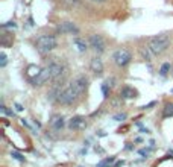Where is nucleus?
<instances>
[{
  "mask_svg": "<svg viewBox=\"0 0 173 167\" xmlns=\"http://www.w3.org/2000/svg\"><path fill=\"white\" fill-rule=\"evenodd\" d=\"M169 44H170V36L166 35V34L155 35V36L149 38V41H147V47L153 52L155 56L164 53L167 50V47H169Z\"/></svg>",
  "mask_w": 173,
  "mask_h": 167,
  "instance_id": "nucleus-1",
  "label": "nucleus"
},
{
  "mask_svg": "<svg viewBox=\"0 0 173 167\" xmlns=\"http://www.w3.org/2000/svg\"><path fill=\"white\" fill-rule=\"evenodd\" d=\"M81 96H82V93L79 91V90L70 82L67 87L62 88V91H61V94H59V97H58V104L65 105V106L73 105Z\"/></svg>",
  "mask_w": 173,
  "mask_h": 167,
  "instance_id": "nucleus-2",
  "label": "nucleus"
},
{
  "mask_svg": "<svg viewBox=\"0 0 173 167\" xmlns=\"http://www.w3.org/2000/svg\"><path fill=\"white\" fill-rule=\"evenodd\" d=\"M35 47L39 53H49L58 47V40L55 35H41L36 38Z\"/></svg>",
  "mask_w": 173,
  "mask_h": 167,
  "instance_id": "nucleus-3",
  "label": "nucleus"
},
{
  "mask_svg": "<svg viewBox=\"0 0 173 167\" xmlns=\"http://www.w3.org/2000/svg\"><path fill=\"white\" fill-rule=\"evenodd\" d=\"M112 61L117 67H126L132 61V55L128 49H117L112 53Z\"/></svg>",
  "mask_w": 173,
  "mask_h": 167,
  "instance_id": "nucleus-4",
  "label": "nucleus"
},
{
  "mask_svg": "<svg viewBox=\"0 0 173 167\" xmlns=\"http://www.w3.org/2000/svg\"><path fill=\"white\" fill-rule=\"evenodd\" d=\"M49 81H52V70H50V67L47 66V67H44V69H41V71H39L35 78H32L31 79V84L32 85H44V84H47Z\"/></svg>",
  "mask_w": 173,
  "mask_h": 167,
  "instance_id": "nucleus-5",
  "label": "nucleus"
},
{
  "mask_svg": "<svg viewBox=\"0 0 173 167\" xmlns=\"http://www.w3.org/2000/svg\"><path fill=\"white\" fill-rule=\"evenodd\" d=\"M67 126L70 131H84L88 126V122L84 115H74L67 122Z\"/></svg>",
  "mask_w": 173,
  "mask_h": 167,
  "instance_id": "nucleus-6",
  "label": "nucleus"
},
{
  "mask_svg": "<svg viewBox=\"0 0 173 167\" xmlns=\"http://www.w3.org/2000/svg\"><path fill=\"white\" fill-rule=\"evenodd\" d=\"M56 34L61 35H77L79 34V28L72 21H62L56 26Z\"/></svg>",
  "mask_w": 173,
  "mask_h": 167,
  "instance_id": "nucleus-7",
  "label": "nucleus"
},
{
  "mask_svg": "<svg viewBox=\"0 0 173 167\" xmlns=\"http://www.w3.org/2000/svg\"><path fill=\"white\" fill-rule=\"evenodd\" d=\"M88 43H90V47L94 50L96 53H103L105 52V40L102 38V35H97V34L91 35Z\"/></svg>",
  "mask_w": 173,
  "mask_h": 167,
  "instance_id": "nucleus-8",
  "label": "nucleus"
},
{
  "mask_svg": "<svg viewBox=\"0 0 173 167\" xmlns=\"http://www.w3.org/2000/svg\"><path fill=\"white\" fill-rule=\"evenodd\" d=\"M49 126L52 128L53 131H62L64 128H65V119L62 117L61 114H53L50 120H49Z\"/></svg>",
  "mask_w": 173,
  "mask_h": 167,
  "instance_id": "nucleus-9",
  "label": "nucleus"
},
{
  "mask_svg": "<svg viewBox=\"0 0 173 167\" xmlns=\"http://www.w3.org/2000/svg\"><path fill=\"white\" fill-rule=\"evenodd\" d=\"M135 97H138V91L135 88H132L129 85L122 87V90H120V99L122 100H129V99H135Z\"/></svg>",
  "mask_w": 173,
  "mask_h": 167,
  "instance_id": "nucleus-10",
  "label": "nucleus"
},
{
  "mask_svg": "<svg viewBox=\"0 0 173 167\" xmlns=\"http://www.w3.org/2000/svg\"><path fill=\"white\" fill-rule=\"evenodd\" d=\"M90 70L96 76H102V73H103V62H102V59L97 58V56L93 58L91 62H90Z\"/></svg>",
  "mask_w": 173,
  "mask_h": 167,
  "instance_id": "nucleus-11",
  "label": "nucleus"
},
{
  "mask_svg": "<svg viewBox=\"0 0 173 167\" xmlns=\"http://www.w3.org/2000/svg\"><path fill=\"white\" fill-rule=\"evenodd\" d=\"M73 44L76 46V49L79 50V52H87L90 43H87L85 40H82V38H74V40H73Z\"/></svg>",
  "mask_w": 173,
  "mask_h": 167,
  "instance_id": "nucleus-12",
  "label": "nucleus"
},
{
  "mask_svg": "<svg viewBox=\"0 0 173 167\" xmlns=\"http://www.w3.org/2000/svg\"><path fill=\"white\" fill-rule=\"evenodd\" d=\"M140 53H141V58L144 59V61H152L153 58H155V55H153V52L147 47V46H144V47H141V50H140Z\"/></svg>",
  "mask_w": 173,
  "mask_h": 167,
  "instance_id": "nucleus-13",
  "label": "nucleus"
},
{
  "mask_svg": "<svg viewBox=\"0 0 173 167\" xmlns=\"http://www.w3.org/2000/svg\"><path fill=\"white\" fill-rule=\"evenodd\" d=\"M173 117V102H167L163 108V119H170Z\"/></svg>",
  "mask_w": 173,
  "mask_h": 167,
  "instance_id": "nucleus-14",
  "label": "nucleus"
},
{
  "mask_svg": "<svg viewBox=\"0 0 173 167\" xmlns=\"http://www.w3.org/2000/svg\"><path fill=\"white\" fill-rule=\"evenodd\" d=\"M114 161H115V157H106V158H103L102 161H99L96 167H111V164H112Z\"/></svg>",
  "mask_w": 173,
  "mask_h": 167,
  "instance_id": "nucleus-15",
  "label": "nucleus"
},
{
  "mask_svg": "<svg viewBox=\"0 0 173 167\" xmlns=\"http://www.w3.org/2000/svg\"><path fill=\"white\" fill-rule=\"evenodd\" d=\"M39 71H41V69H39L38 66H29V67H28V74L31 76V79L35 78V76H36Z\"/></svg>",
  "mask_w": 173,
  "mask_h": 167,
  "instance_id": "nucleus-16",
  "label": "nucleus"
},
{
  "mask_svg": "<svg viewBox=\"0 0 173 167\" xmlns=\"http://www.w3.org/2000/svg\"><path fill=\"white\" fill-rule=\"evenodd\" d=\"M170 69H172V67H170V62H164L163 66H161V69H159V74L164 78V76H167V74L170 73Z\"/></svg>",
  "mask_w": 173,
  "mask_h": 167,
  "instance_id": "nucleus-17",
  "label": "nucleus"
},
{
  "mask_svg": "<svg viewBox=\"0 0 173 167\" xmlns=\"http://www.w3.org/2000/svg\"><path fill=\"white\" fill-rule=\"evenodd\" d=\"M0 111H2L3 114H6V115H9V117H14V115H15V112L12 111V109H9V108L3 104V102H2V105H0Z\"/></svg>",
  "mask_w": 173,
  "mask_h": 167,
  "instance_id": "nucleus-18",
  "label": "nucleus"
},
{
  "mask_svg": "<svg viewBox=\"0 0 173 167\" xmlns=\"http://www.w3.org/2000/svg\"><path fill=\"white\" fill-rule=\"evenodd\" d=\"M11 157L14 158L15 161H18V163H24V161H26V158L21 155L20 152H17V150H12V152H11Z\"/></svg>",
  "mask_w": 173,
  "mask_h": 167,
  "instance_id": "nucleus-19",
  "label": "nucleus"
},
{
  "mask_svg": "<svg viewBox=\"0 0 173 167\" xmlns=\"http://www.w3.org/2000/svg\"><path fill=\"white\" fill-rule=\"evenodd\" d=\"M109 91H111V87L106 84V82H103L102 84V93H103V99H108L109 97Z\"/></svg>",
  "mask_w": 173,
  "mask_h": 167,
  "instance_id": "nucleus-20",
  "label": "nucleus"
},
{
  "mask_svg": "<svg viewBox=\"0 0 173 167\" xmlns=\"http://www.w3.org/2000/svg\"><path fill=\"white\" fill-rule=\"evenodd\" d=\"M152 150H153V147H147V149H140V150H138V153H140L141 157H144V158H146V157H149V155H150V152H152Z\"/></svg>",
  "mask_w": 173,
  "mask_h": 167,
  "instance_id": "nucleus-21",
  "label": "nucleus"
},
{
  "mask_svg": "<svg viewBox=\"0 0 173 167\" xmlns=\"http://www.w3.org/2000/svg\"><path fill=\"white\" fill-rule=\"evenodd\" d=\"M112 119H114L115 122H123V120L126 119V114H125V112H118V114H115V115H114Z\"/></svg>",
  "mask_w": 173,
  "mask_h": 167,
  "instance_id": "nucleus-22",
  "label": "nucleus"
},
{
  "mask_svg": "<svg viewBox=\"0 0 173 167\" xmlns=\"http://www.w3.org/2000/svg\"><path fill=\"white\" fill-rule=\"evenodd\" d=\"M6 62H8V58H6V55L2 52V53H0V67H5Z\"/></svg>",
  "mask_w": 173,
  "mask_h": 167,
  "instance_id": "nucleus-23",
  "label": "nucleus"
},
{
  "mask_svg": "<svg viewBox=\"0 0 173 167\" xmlns=\"http://www.w3.org/2000/svg\"><path fill=\"white\" fill-rule=\"evenodd\" d=\"M21 125H23L24 128H28V129H29V131H32V132H35V129H34V128H32V126H31V125L28 123V120H24V119H21Z\"/></svg>",
  "mask_w": 173,
  "mask_h": 167,
  "instance_id": "nucleus-24",
  "label": "nucleus"
},
{
  "mask_svg": "<svg viewBox=\"0 0 173 167\" xmlns=\"http://www.w3.org/2000/svg\"><path fill=\"white\" fill-rule=\"evenodd\" d=\"M156 105V102H150L149 105H143V106H140V109H150L152 106H155Z\"/></svg>",
  "mask_w": 173,
  "mask_h": 167,
  "instance_id": "nucleus-25",
  "label": "nucleus"
},
{
  "mask_svg": "<svg viewBox=\"0 0 173 167\" xmlns=\"http://www.w3.org/2000/svg\"><path fill=\"white\" fill-rule=\"evenodd\" d=\"M17 24L14 23V21H9V23H6V24H2V28L3 29H6V28H15Z\"/></svg>",
  "mask_w": 173,
  "mask_h": 167,
  "instance_id": "nucleus-26",
  "label": "nucleus"
},
{
  "mask_svg": "<svg viewBox=\"0 0 173 167\" xmlns=\"http://www.w3.org/2000/svg\"><path fill=\"white\" fill-rule=\"evenodd\" d=\"M140 132H141V134H150V129H147V128H143V126H140Z\"/></svg>",
  "mask_w": 173,
  "mask_h": 167,
  "instance_id": "nucleus-27",
  "label": "nucleus"
},
{
  "mask_svg": "<svg viewBox=\"0 0 173 167\" xmlns=\"http://www.w3.org/2000/svg\"><path fill=\"white\" fill-rule=\"evenodd\" d=\"M14 106H15V111H17V112H21V111L24 109V108H23V105H20V104H15Z\"/></svg>",
  "mask_w": 173,
  "mask_h": 167,
  "instance_id": "nucleus-28",
  "label": "nucleus"
},
{
  "mask_svg": "<svg viewBox=\"0 0 173 167\" xmlns=\"http://www.w3.org/2000/svg\"><path fill=\"white\" fill-rule=\"evenodd\" d=\"M125 149H126V150H132V149H134V146H132V143H126Z\"/></svg>",
  "mask_w": 173,
  "mask_h": 167,
  "instance_id": "nucleus-29",
  "label": "nucleus"
},
{
  "mask_svg": "<svg viewBox=\"0 0 173 167\" xmlns=\"http://www.w3.org/2000/svg\"><path fill=\"white\" fill-rule=\"evenodd\" d=\"M123 164H125V161H123V160H122V161H117V163L114 164V167H120V166H123Z\"/></svg>",
  "mask_w": 173,
  "mask_h": 167,
  "instance_id": "nucleus-30",
  "label": "nucleus"
},
{
  "mask_svg": "<svg viewBox=\"0 0 173 167\" xmlns=\"http://www.w3.org/2000/svg\"><path fill=\"white\" fill-rule=\"evenodd\" d=\"M34 125H35V126L38 128V129H39V128H41V123H39L38 120H34Z\"/></svg>",
  "mask_w": 173,
  "mask_h": 167,
  "instance_id": "nucleus-31",
  "label": "nucleus"
},
{
  "mask_svg": "<svg viewBox=\"0 0 173 167\" xmlns=\"http://www.w3.org/2000/svg\"><path fill=\"white\" fill-rule=\"evenodd\" d=\"M167 157H170V158H173V150H169V152H167Z\"/></svg>",
  "mask_w": 173,
  "mask_h": 167,
  "instance_id": "nucleus-32",
  "label": "nucleus"
},
{
  "mask_svg": "<svg viewBox=\"0 0 173 167\" xmlns=\"http://www.w3.org/2000/svg\"><path fill=\"white\" fill-rule=\"evenodd\" d=\"M141 141H143L141 137H137V138H135V143H141Z\"/></svg>",
  "mask_w": 173,
  "mask_h": 167,
  "instance_id": "nucleus-33",
  "label": "nucleus"
},
{
  "mask_svg": "<svg viewBox=\"0 0 173 167\" xmlns=\"http://www.w3.org/2000/svg\"><path fill=\"white\" fill-rule=\"evenodd\" d=\"M97 135H99V137H105V135H106V134H105V132H103V131H100V132H99V134H97Z\"/></svg>",
  "mask_w": 173,
  "mask_h": 167,
  "instance_id": "nucleus-34",
  "label": "nucleus"
},
{
  "mask_svg": "<svg viewBox=\"0 0 173 167\" xmlns=\"http://www.w3.org/2000/svg\"><path fill=\"white\" fill-rule=\"evenodd\" d=\"M94 2H105V0H94Z\"/></svg>",
  "mask_w": 173,
  "mask_h": 167,
  "instance_id": "nucleus-35",
  "label": "nucleus"
}]
</instances>
